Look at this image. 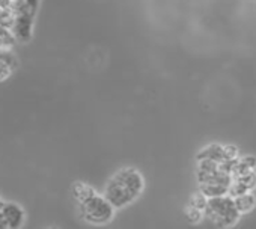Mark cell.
<instances>
[{
  "instance_id": "cell-4",
  "label": "cell",
  "mask_w": 256,
  "mask_h": 229,
  "mask_svg": "<svg viewBox=\"0 0 256 229\" xmlns=\"http://www.w3.org/2000/svg\"><path fill=\"white\" fill-rule=\"evenodd\" d=\"M24 222V211L17 204H4L0 208V228H20Z\"/></svg>"
},
{
  "instance_id": "cell-10",
  "label": "cell",
  "mask_w": 256,
  "mask_h": 229,
  "mask_svg": "<svg viewBox=\"0 0 256 229\" xmlns=\"http://www.w3.org/2000/svg\"><path fill=\"white\" fill-rule=\"evenodd\" d=\"M96 190L94 187H90L89 184H84V182H74L72 186V194L74 198L77 199L78 204L84 202L86 199H89L92 194H95Z\"/></svg>"
},
{
  "instance_id": "cell-14",
  "label": "cell",
  "mask_w": 256,
  "mask_h": 229,
  "mask_svg": "<svg viewBox=\"0 0 256 229\" xmlns=\"http://www.w3.org/2000/svg\"><path fill=\"white\" fill-rule=\"evenodd\" d=\"M0 10H2V8H0Z\"/></svg>"
},
{
  "instance_id": "cell-8",
  "label": "cell",
  "mask_w": 256,
  "mask_h": 229,
  "mask_svg": "<svg viewBox=\"0 0 256 229\" xmlns=\"http://www.w3.org/2000/svg\"><path fill=\"white\" fill-rule=\"evenodd\" d=\"M229 186L230 184L222 182V181L204 182V184H199V192H202L206 198L224 196V194H229Z\"/></svg>"
},
{
  "instance_id": "cell-7",
  "label": "cell",
  "mask_w": 256,
  "mask_h": 229,
  "mask_svg": "<svg viewBox=\"0 0 256 229\" xmlns=\"http://www.w3.org/2000/svg\"><path fill=\"white\" fill-rule=\"evenodd\" d=\"M198 160L200 158H208V160H212V162H217V163H223L228 160V156H226V145H220V144H211L208 146H205L196 157Z\"/></svg>"
},
{
  "instance_id": "cell-11",
  "label": "cell",
  "mask_w": 256,
  "mask_h": 229,
  "mask_svg": "<svg viewBox=\"0 0 256 229\" xmlns=\"http://www.w3.org/2000/svg\"><path fill=\"white\" fill-rule=\"evenodd\" d=\"M16 64L14 59H0V82H5L12 74Z\"/></svg>"
},
{
  "instance_id": "cell-12",
  "label": "cell",
  "mask_w": 256,
  "mask_h": 229,
  "mask_svg": "<svg viewBox=\"0 0 256 229\" xmlns=\"http://www.w3.org/2000/svg\"><path fill=\"white\" fill-rule=\"evenodd\" d=\"M206 200H208V198H206L202 192H198L196 194H193V196H192V199H190V204H188V205H192V206H194V208H198V210H202V211H204V208H205V205H206Z\"/></svg>"
},
{
  "instance_id": "cell-3",
  "label": "cell",
  "mask_w": 256,
  "mask_h": 229,
  "mask_svg": "<svg viewBox=\"0 0 256 229\" xmlns=\"http://www.w3.org/2000/svg\"><path fill=\"white\" fill-rule=\"evenodd\" d=\"M80 210L83 218L94 224H104L110 222L114 216V206L106 199V196H101L98 193L92 194L89 199L82 202Z\"/></svg>"
},
{
  "instance_id": "cell-2",
  "label": "cell",
  "mask_w": 256,
  "mask_h": 229,
  "mask_svg": "<svg viewBox=\"0 0 256 229\" xmlns=\"http://www.w3.org/2000/svg\"><path fill=\"white\" fill-rule=\"evenodd\" d=\"M240 212L235 206L234 198L230 194L208 198L204 208V217L218 228H229L238 222Z\"/></svg>"
},
{
  "instance_id": "cell-1",
  "label": "cell",
  "mask_w": 256,
  "mask_h": 229,
  "mask_svg": "<svg viewBox=\"0 0 256 229\" xmlns=\"http://www.w3.org/2000/svg\"><path fill=\"white\" fill-rule=\"evenodd\" d=\"M145 181L138 169L124 168L118 170L106 184L104 196L116 208L133 204L144 192Z\"/></svg>"
},
{
  "instance_id": "cell-5",
  "label": "cell",
  "mask_w": 256,
  "mask_h": 229,
  "mask_svg": "<svg viewBox=\"0 0 256 229\" xmlns=\"http://www.w3.org/2000/svg\"><path fill=\"white\" fill-rule=\"evenodd\" d=\"M256 188V170H248L246 174L234 175L230 186H229V194L238 196L242 193L253 192Z\"/></svg>"
},
{
  "instance_id": "cell-13",
  "label": "cell",
  "mask_w": 256,
  "mask_h": 229,
  "mask_svg": "<svg viewBox=\"0 0 256 229\" xmlns=\"http://www.w3.org/2000/svg\"><path fill=\"white\" fill-rule=\"evenodd\" d=\"M186 214H187V217H188V220H190L192 223H198V222H200V218L204 217V211H202V210H198V208H194V206H192V205L187 206Z\"/></svg>"
},
{
  "instance_id": "cell-9",
  "label": "cell",
  "mask_w": 256,
  "mask_h": 229,
  "mask_svg": "<svg viewBox=\"0 0 256 229\" xmlns=\"http://www.w3.org/2000/svg\"><path fill=\"white\" fill-rule=\"evenodd\" d=\"M232 198H234L235 206H236L240 214H246V212L252 211L256 206V198H254V194L252 192L242 193V194H238V196H232Z\"/></svg>"
},
{
  "instance_id": "cell-6",
  "label": "cell",
  "mask_w": 256,
  "mask_h": 229,
  "mask_svg": "<svg viewBox=\"0 0 256 229\" xmlns=\"http://www.w3.org/2000/svg\"><path fill=\"white\" fill-rule=\"evenodd\" d=\"M34 17L35 16H29V14H18L11 26V34L14 35V38L20 40V41H29L32 38V24H34Z\"/></svg>"
}]
</instances>
